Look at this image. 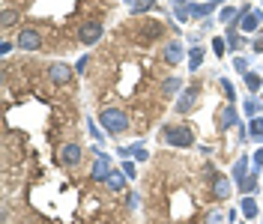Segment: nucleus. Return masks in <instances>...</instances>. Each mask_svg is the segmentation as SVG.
<instances>
[{
    "instance_id": "f257e3e1",
    "label": "nucleus",
    "mask_w": 263,
    "mask_h": 224,
    "mask_svg": "<svg viewBox=\"0 0 263 224\" xmlns=\"http://www.w3.org/2000/svg\"><path fill=\"white\" fill-rule=\"evenodd\" d=\"M162 141L167 146H174V150H185V146L195 144V132L189 126H182V123H177V126H162Z\"/></svg>"
},
{
    "instance_id": "f03ea898",
    "label": "nucleus",
    "mask_w": 263,
    "mask_h": 224,
    "mask_svg": "<svg viewBox=\"0 0 263 224\" xmlns=\"http://www.w3.org/2000/svg\"><path fill=\"white\" fill-rule=\"evenodd\" d=\"M99 123H102V128L108 135H120V132L129 128V117H126V111H120V108H105V111L99 114Z\"/></svg>"
},
{
    "instance_id": "7ed1b4c3",
    "label": "nucleus",
    "mask_w": 263,
    "mask_h": 224,
    "mask_svg": "<svg viewBox=\"0 0 263 224\" xmlns=\"http://www.w3.org/2000/svg\"><path fill=\"white\" fill-rule=\"evenodd\" d=\"M102 33H105V24L102 21H84L81 24V30H78V42L81 45H96L99 39H102Z\"/></svg>"
},
{
    "instance_id": "20e7f679",
    "label": "nucleus",
    "mask_w": 263,
    "mask_h": 224,
    "mask_svg": "<svg viewBox=\"0 0 263 224\" xmlns=\"http://www.w3.org/2000/svg\"><path fill=\"white\" fill-rule=\"evenodd\" d=\"M15 45L21 51H39V45H42V33L36 30V27H21Z\"/></svg>"
},
{
    "instance_id": "39448f33",
    "label": "nucleus",
    "mask_w": 263,
    "mask_h": 224,
    "mask_svg": "<svg viewBox=\"0 0 263 224\" xmlns=\"http://www.w3.org/2000/svg\"><path fill=\"white\" fill-rule=\"evenodd\" d=\"M72 66L69 63H54V66H48V81L54 84V87H66L69 81H72Z\"/></svg>"
},
{
    "instance_id": "423d86ee",
    "label": "nucleus",
    "mask_w": 263,
    "mask_h": 224,
    "mask_svg": "<svg viewBox=\"0 0 263 224\" xmlns=\"http://www.w3.org/2000/svg\"><path fill=\"white\" fill-rule=\"evenodd\" d=\"M111 174H114V171H111V159H108L105 153H99V159L93 161V174H90V179H93V182H108Z\"/></svg>"
},
{
    "instance_id": "0eeeda50",
    "label": "nucleus",
    "mask_w": 263,
    "mask_h": 224,
    "mask_svg": "<svg viewBox=\"0 0 263 224\" xmlns=\"http://www.w3.org/2000/svg\"><path fill=\"white\" fill-rule=\"evenodd\" d=\"M182 57H185V51H182V42H180V39H171V42H164V63H167V66H180Z\"/></svg>"
},
{
    "instance_id": "6e6552de",
    "label": "nucleus",
    "mask_w": 263,
    "mask_h": 224,
    "mask_svg": "<svg viewBox=\"0 0 263 224\" xmlns=\"http://www.w3.org/2000/svg\"><path fill=\"white\" fill-rule=\"evenodd\" d=\"M260 18H263L260 9H246V12H242V18H239V27H242L246 33H254L257 27H260Z\"/></svg>"
},
{
    "instance_id": "1a4fd4ad",
    "label": "nucleus",
    "mask_w": 263,
    "mask_h": 224,
    "mask_svg": "<svg viewBox=\"0 0 263 224\" xmlns=\"http://www.w3.org/2000/svg\"><path fill=\"white\" fill-rule=\"evenodd\" d=\"M60 161H63L66 167H75V164L81 161V146L78 144H63V150H60Z\"/></svg>"
},
{
    "instance_id": "9d476101",
    "label": "nucleus",
    "mask_w": 263,
    "mask_h": 224,
    "mask_svg": "<svg viewBox=\"0 0 263 224\" xmlns=\"http://www.w3.org/2000/svg\"><path fill=\"white\" fill-rule=\"evenodd\" d=\"M224 0H210V3H189V12H192V18H206L213 15L215 6H221Z\"/></svg>"
},
{
    "instance_id": "9b49d317",
    "label": "nucleus",
    "mask_w": 263,
    "mask_h": 224,
    "mask_svg": "<svg viewBox=\"0 0 263 224\" xmlns=\"http://www.w3.org/2000/svg\"><path fill=\"white\" fill-rule=\"evenodd\" d=\"M197 102V87H189V90H182L180 102H177V114H189L192 108H195Z\"/></svg>"
},
{
    "instance_id": "f8f14e48",
    "label": "nucleus",
    "mask_w": 263,
    "mask_h": 224,
    "mask_svg": "<svg viewBox=\"0 0 263 224\" xmlns=\"http://www.w3.org/2000/svg\"><path fill=\"white\" fill-rule=\"evenodd\" d=\"M230 185H233V182H230L228 176H215L213 197H215V200H228V197H230Z\"/></svg>"
},
{
    "instance_id": "ddd939ff",
    "label": "nucleus",
    "mask_w": 263,
    "mask_h": 224,
    "mask_svg": "<svg viewBox=\"0 0 263 224\" xmlns=\"http://www.w3.org/2000/svg\"><path fill=\"white\" fill-rule=\"evenodd\" d=\"M236 120H239V114H236V105H228V108L221 111V117H218V128H221V132H228L230 126H236Z\"/></svg>"
},
{
    "instance_id": "4468645a",
    "label": "nucleus",
    "mask_w": 263,
    "mask_h": 224,
    "mask_svg": "<svg viewBox=\"0 0 263 224\" xmlns=\"http://www.w3.org/2000/svg\"><path fill=\"white\" fill-rule=\"evenodd\" d=\"M239 212H242V218H257V215H260V207H257V200H254L251 194H246L242 203H239Z\"/></svg>"
},
{
    "instance_id": "2eb2a0df",
    "label": "nucleus",
    "mask_w": 263,
    "mask_h": 224,
    "mask_svg": "<svg viewBox=\"0 0 263 224\" xmlns=\"http://www.w3.org/2000/svg\"><path fill=\"white\" fill-rule=\"evenodd\" d=\"M248 156H239V159H236V164H233V182H236V185H242V179H246L248 176Z\"/></svg>"
},
{
    "instance_id": "dca6fc26",
    "label": "nucleus",
    "mask_w": 263,
    "mask_h": 224,
    "mask_svg": "<svg viewBox=\"0 0 263 224\" xmlns=\"http://www.w3.org/2000/svg\"><path fill=\"white\" fill-rule=\"evenodd\" d=\"M200 63H203V45H195L189 51V72H197Z\"/></svg>"
},
{
    "instance_id": "f3484780",
    "label": "nucleus",
    "mask_w": 263,
    "mask_h": 224,
    "mask_svg": "<svg viewBox=\"0 0 263 224\" xmlns=\"http://www.w3.org/2000/svg\"><path fill=\"white\" fill-rule=\"evenodd\" d=\"M224 39H228V48L230 51H239V45L246 42V39L236 33V24H228V36H224Z\"/></svg>"
},
{
    "instance_id": "a211bd4d",
    "label": "nucleus",
    "mask_w": 263,
    "mask_h": 224,
    "mask_svg": "<svg viewBox=\"0 0 263 224\" xmlns=\"http://www.w3.org/2000/svg\"><path fill=\"white\" fill-rule=\"evenodd\" d=\"M108 189H111V192H123V189H126V174H123V171H114V174L108 176Z\"/></svg>"
},
{
    "instance_id": "6ab92c4d",
    "label": "nucleus",
    "mask_w": 263,
    "mask_h": 224,
    "mask_svg": "<svg viewBox=\"0 0 263 224\" xmlns=\"http://www.w3.org/2000/svg\"><path fill=\"white\" fill-rule=\"evenodd\" d=\"M248 138L263 144V120H260V117H254V120L248 123Z\"/></svg>"
},
{
    "instance_id": "aec40b11",
    "label": "nucleus",
    "mask_w": 263,
    "mask_h": 224,
    "mask_svg": "<svg viewBox=\"0 0 263 224\" xmlns=\"http://www.w3.org/2000/svg\"><path fill=\"white\" fill-rule=\"evenodd\" d=\"M180 87H182V78H177V75H174V78H167V81L162 84L164 96H174V93H180Z\"/></svg>"
},
{
    "instance_id": "412c9836",
    "label": "nucleus",
    "mask_w": 263,
    "mask_h": 224,
    "mask_svg": "<svg viewBox=\"0 0 263 224\" xmlns=\"http://www.w3.org/2000/svg\"><path fill=\"white\" fill-rule=\"evenodd\" d=\"M156 9V0H135L132 3V15H141V12H149Z\"/></svg>"
},
{
    "instance_id": "4be33fe9",
    "label": "nucleus",
    "mask_w": 263,
    "mask_h": 224,
    "mask_svg": "<svg viewBox=\"0 0 263 224\" xmlns=\"http://www.w3.org/2000/svg\"><path fill=\"white\" fill-rule=\"evenodd\" d=\"M260 108H263V102H257L254 96H248L246 102H242V111L251 114V117H257V114H260Z\"/></svg>"
},
{
    "instance_id": "5701e85b",
    "label": "nucleus",
    "mask_w": 263,
    "mask_h": 224,
    "mask_svg": "<svg viewBox=\"0 0 263 224\" xmlns=\"http://www.w3.org/2000/svg\"><path fill=\"white\" fill-rule=\"evenodd\" d=\"M260 84H263V78L257 75V72H248V75H246V87L251 90V93H257V90H260Z\"/></svg>"
},
{
    "instance_id": "b1692460",
    "label": "nucleus",
    "mask_w": 263,
    "mask_h": 224,
    "mask_svg": "<svg viewBox=\"0 0 263 224\" xmlns=\"http://www.w3.org/2000/svg\"><path fill=\"white\" fill-rule=\"evenodd\" d=\"M236 189H239V192H246V194H251L254 189H257V174L246 176V179H242V185H236Z\"/></svg>"
},
{
    "instance_id": "393cba45",
    "label": "nucleus",
    "mask_w": 263,
    "mask_h": 224,
    "mask_svg": "<svg viewBox=\"0 0 263 224\" xmlns=\"http://www.w3.org/2000/svg\"><path fill=\"white\" fill-rule=\"evenodd\" d=\"M221 90H224V96H228L230 105H236V90H233V84L228 78H221Z\"/></svg>"
},
{
    "instance_id": "a878e982",
    "label": "nucleus",
    "mask_w": 263,
    "mask_h": 224,
    "mask_svg": "<svg viewBox=\"0 0 263 224\" xmlns=\"http://www.w3.org/2000/svg\"><path fill=\"white\" fill-rule=\"evenodd\" d=\"M129 156H135V159H138V161H147V150L141 146V141H138V144H132V146H129Z\"/></svg>"
},
{
    "instance_id": "bb28decb",
    "label": "nucleus",
    "mask_w": 263,
    "mask_h": 224,
    "mask_svg": "<svg viewBox=\"0 0 263 224\" xmlns=\"http://www.w3.org/2000/svg\"><path fill=\"white\" fill-rule=\"evenodd\" d=\"M224 51H228V39H218V36H215V39H213V54H215V57H221Z\"/></svg>"
},
{
    "instance_id": "cd10ccee",
    "label": "nucleus",
    "mask_w": 263,
    "mask_h": 224,
    "mask_svg": "<svg viewBox=\"0 0 263 224\" xmlns=\"http://www.w3.org/2000/svg\"><path fill=\"white\" fill-rule=\"evenodd\" d=\"M15 21H18V12H15V9H6V12H3V27H12Z\"/></svg>"
},
{
    "instance_id": "c85d7f7f",
    "label": "nucleus",
    "mask_w": 263,
    "mask_h": 224,
    "mask_svg": "<svg viewBox=\"0 0 263 224\" xmlns=\"http://www.w3.org/2000/svg\"><path fill=\"white\" fill-rule=\"evenodd\" d=\"M87 128H90V135H93V141H105V138H102V132H99V126L93 123V117L87 120Z\"/></svg>"
},
{
    "instance_id": "c756f323",
    "label": "nucleus",
    "mask_w": 263,
    "mask_h": 224,
    "mask_svg": "<svg viewBox=\"0 0 263 224\" xmlns=\"http://www.w3.org/2000/svg\"><path fill=\"white\" fill-rule=\"evenodd\" d=\"M233 66H236V72H239L242 78L248 75V60H246V57H236V63H233Z\"/></svg>"
},
{
    "instance_id": "7c9ffc66",
    "label": "nucleus",
    "mask_w": 263,
    "mask_h": 224,
    "mask_svg": "<svg viewBox=\"0 0 263 224\" xmlns=\"http://www.w3.org/2000/svg\"><path fill=\"white\" fill-rule=\"evenodd\" d=\"M251 164H254V171H260V167H263V146L251 156Z\"/></svg>"
},
{
    "instance_id": "2f4dec72",
    "label": "nucleus",
    "mask_w": 263,
    "mask_h": 224,
    "mask_svg": "<svg viewBox=\"0 0 263 224\" xmlns=\"http://www.w3.org/2000/svg\"><path fill=\"white\" fill-rule=\"evenodd\" d=\"M87 66H90V57H81V60L75 63V72H78V75H84V72H87Z\"/></svg>"
},
{
    "instance_id": "473e14b6",
    "label": "nucleus",
    "mask_w": 263,
    "mask_h": 224,
    "mask_svg": "<svg viewBox=\"0 0 263 224\" xmlns=\"http://www.w3.org/2000/svg\"><path fill=\"white\" fill-rule=\"evenodd\" d=\"M221 221H224V218H221V212H215V209L206 215V224H221Z\"/></svg>"
},
{
    "instance_id": "72a5a7b5",
    "label": "nucleus",
    "mask_w": 263,
    "mask_h": 224,
    "mask_svg": "<svg viewBox=\"0 0 263 224\" xmlns=\"http://www.w3.org/2000/svg\"><path fill=\"white\" fill-rule=\"evenodd\" d=\"M123 174L129 176V179L135 176V161H123Z\"/></svg>"
},
{
    "instance_id": "f704fd0d",
    "label": "nucleus",
    "mask_w": 263,
    "mask_h": 224,
    "mask_svg": "<svg viewBox=\"0 0 263 224\" xmlns=\"http://www.w3.org/2000/svg\"><path fill=\"white\" fill-rule=\"evenodd\" d=\"M251 48L257 51V54H263V33L257 36V39H254V42H251Z\"/></svg>"
},
{
    "instance_id": "c9c22d12",
    "label": "nucleus",
    "mask_w": 263,
    "mask_h": 224,
    "mask_svg": "<svg viewBox=\"0 0 263 224\" xmlns=\"http://www.w3.org/2000/svg\"><path fill=\"white\" fill-rule=\"evenodd\" d=\"M135 207H138V194L132 192V194H129V209H135Z\"/></svg>"
},
{
    "instance_id": "e433bc0d",
    "label": "nucleus",
    "mask_w": 263,
    "mask_h": 224,
    "mask_svg": "<svg viewBox=\"0 0 263 224\" xmlns=\"http://www.w3.org/2000/svg\"><path fill=\"white\" fill-rule=\"evenodd\" d=\"M171 3H174V6H185V3H189V0H171Z\"/></svg>"
},
{
    "instance_id": "4c0bfd02",
    "label": "nucleus",
    "mask_w": 263,
    "mask_h": 224,
    "mask_svg": "<svg viewBox=\"0 0 263 224\" xmlns=\"http://www.w3.org/2000/svg\"><path fill=\"white\" fill-rule=\"evenodd\" d=\"M126 3H135V0H126Z\"/></svg>"
},
{
    "instance_id": "58836bf2",
    "label": "nucleus",
    "mask_w": 263,
    "mask_h": 224,
    "mask_svg": "<svg viewBox=\"0 0 263 224\" xmlns=\"http://www.w3.org/2000/svg\"><path fill=\"white\" fill-rule=\"evenodd\" d=\"M260 102H263V99H260Z\"/></svg>"
}]
</instances>
